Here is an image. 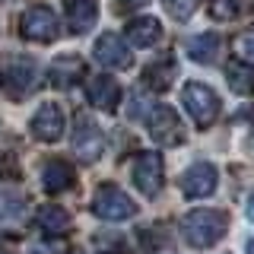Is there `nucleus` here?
Masks as SVG:
<instances>
[{"label":"nucleus","mask_w":254,"mask_h":254,"mask_svg":"<svg viewBox=\"0 0 254 254\" xmlns=\"http://www.w3.org/2000/svg\"><path fill=\"white\" fill-rule=\"evenodd\" d=\"M146 130H149V137H153L156 143H162V146H178V143L185 140V127H181L178 115H175L172 108H165V105L149 108Z\"/></svg>","instance_id":"nucleus-8"},{"label":"nucleus","mask_w":254,"mask_h":254,"mask_svg":"<svg viewBox=\"0 0 254 254\" xmlns=\"http://www.w3.org/2000/svg\"><path fill=\"white\" fill-rule=\"evenodd\" d=\"M254 0H210L213 19H238L245 10H251Z\"/></svg>","instance_id":"nucleus-22"},{"label":"nucleus","mask_w":254,"mask_h":254,"mask_svg":"<svg viewBox=\"0 0 254 254\" xmlns=\"http://www.w3.org/2000/svg\"><path fill=\"white\" fill-rule=\"evenodd\" d=\"M216 185H219V172H216V165H210V162H194L181 175V194H185L188 200H203V197H210L213 190H216Z\"/></svg>","instance_id":"nucleus-9"},{"label":"nucleus","mask_w":254,"mask_h":254,"mask_svg":"<svg viewBox=\"0 0 254 254\" xmlns=\"http://www.w3.org/2000/svg\"><path fill=\"white\" fill-rule=\"evenodd\" d=\"M181 102H185L188 115L194 118L197 127H210L219 118V95L203 83H188L181 92Z\"/></svg>","instance_id":"nucleus-4"},{"label":"nucleus","mask_w":254,"mask_h":254,"mask_svg":"<svg viewBox=\"0 0 254 254\" xmlns=\"http://www.w3.org/2000/svg\"><path fill=\"white\" fill-rule=\"evenodd\" d=\"M133 185L140 194L156 197L165 185V162L159 153H140L133 159Z\"/></svg>","instance_id":"nucleus-6"},{"label":"nucleus","mask_w":254,"mask_h":254,"mask_svg":"<svg viewBox=\"0 0 254 254\" xmlns=\"http://www.w3.org/2000/svg\"><path fill=\"white\" fill-rule=\"evenodd\" d=\"M140 238H143V248H165V242H169V229H162V226H143L140 229Z\"/></svg>","instance_id":"nucleus-23"},{"label":"nucleus","mask_w":254,"mask_h":254,"mask_svg":"<svg viewBox=\"0 0 254 254\" xmlns=\"http://www.w3.org/2000/svg\"><path fill=\"white\" fill-rule=\"evenodd\" d=\"M197 3H200V0H165V10H169V16H175L178 22H188L190 16H194Z\"/></svg>","instance_id":"nucleus-24"},{"label":"nucleus","mask_w":254,"mask_h":254,"mask_svg":"<svg viewBox=\"0 0 254 254\" xmlns=\"http://www.w3.org/2000/svg\"><path fill=\"white\" fill-rule=\"evenodd\" d=\"M248 254H254V238H251V242H248Z\"/></svg>","instance_id":"nucleus-28"},{"label":"nucleus","mask_w":254,"mask_h":254,"mask_svg":"<svg viewBox=\"0 0 254 254\" xmlns=\"http://www.w3.org/2000/svg\"><path fill=\"white\" fill-rule=\"evenodd\" d=\"M92 54H95V61H99L102 67H111V70H127V67L133 64L130 51H127V45L115 35V32H105V35L95 38Z\"/></svg>","instance_id":"nucleus-11"},{"label":"nucleus","mask_w":254,"mask_h":254,"mask_svg":"<svg viewBox=\"0 0 254 254\" xmlns=\"http://www.w3.org/2000/svg\"><path fill=\"white\" fill-rule=\"evenodd\" d=\"M235 51H238V58H242L245 64H251V67H254V29L242 32V35L235 38Z\"/></svg>","instance_id":"nucleus-25"},{"label":"nucleus","mask_w":254,"mask_h":254,"mask_svg":"<svg viewBox=\"0 0 254 254\" xmlns=\"http://www.w3.org/2000/svg\"><path fill=\"white\" fill-rule=\"evenodd\" d=\"M35 226L42 229V235H51V238H61L70 232V216L67 210L58 203H45L42 210L35 213Z\"/></svg>","instance_id":"nucleus-15"},{"label":"nucleus","mask_w":254,"mask_h":254,"mask_svg":"<svg viewBox=\"0 0 254 254\" xmlns=\"http://www.w3.org/2000/svg\"><path fill=\"white\" fill-rule=\"evenodd\" d=\"M86 99H89L95 108H102V111H115L118 102H121V86H118L111 76L99 73V76L89 79V86H86Z\"/></svg>","instance_id":"nucleus-12"},{"label":"nucleus","mask_w":254,"mask_h":254,"mask_svg":"<svg viewBox=\"0 0 254 254\" xmlns=\"http://www.w3.org/2000/svg\"><path fill=\"white\" fill-rule=\"evenodd\" d=\"M159 38H162V26L153 16H137L127 22V42L133 48H153Z\"/></svg>","instance_id":"nucleus-16"},{"label":"nucleus","mask_w":254,"mask_h":254,"mask_svg":"<svg viewBox=\"0 0 254 254\" xmlns=\"http://www.w3.org/2000/svg\"><path fill=\"white\" fill-rule=\"evenodd\" d=\"M79 76H83V61H79L76 54H61V58H54L51 67H48V79H51L54 89H70Z\"/></svg>","instance_id":"nucleus-13"},{"label":"nucleus","mask_w":254,"mask_h":254,"mask_svg":"<svg viewBox=\"0 0 254 254\" xmlns=\"http://www.w3.org/2000/svg\"><path fill=\"white\" fill-rule=\"evenodd\" d=\"M226 232H229V213H222V210L200 206V210H190L181 219V235L194 248H213L216 242H222Z\"/></svg>","instance_id":"nucleus-1"},{"label":"nucleus","mask_w":254,"mask_h":254,"mask_svg":"<svg viewBox=\"0 0 254 254\" xmlns=\"http://www.w3.org/2000/svg\"><path fill=\"white\" fill-rule=\"evenodd\" d=\"M26 219V194L0 190V229H16Z\"/></svg>","instance_id":"nucleus-18"},{"label":"nucleus","mask_w":254,"mask_h":254,"mask_svg":"<svg viewBox=\"0 0 254 254\" xmlns=\"http://www.w3.org/2000/svg\"><path fill=\"white\" fill-rule=\"evenodd\" d=\"M32 137L42 143H58L64 137V111L54 102H45L42 108L32 115Z\"/></svg>","instance_id":"nucleus-10"},{"label":"nucleus","mask_w":254,"mask_h":254,"mask_svg":"<svg viewBox=\"0 0 254 254\" xmlns=\"http://www.w3.org/2000/svg\"><path fill=\"white\" fill-rule=\"evenodd\" d=\"M35 83H38V67H35V61H29V58H10L0 67V86H3V92L10 95V99L29 95L35 89Z\"/></svg>","instance_id":"nucleus-3"},{"label":"nucleus","mask_w":254,"mask_h":254,"mask_svg":"<svg viewBox=\"0 0 254 254\" xmlns=\"http://www.w3.org/2000/svg\"><path fill=\"white\" fill-rule=\"evenodd\" d=\"M175 73H178V70H175V61L162 58V61L146 64V70H143V83H146L153 92H165L175 83Z\"/></svg>","instance_id":"nucleus-19"},{"label":"nucleus","mask_w":254,"mask_h":254,"mask_svg":"<svg viewBox=\"0 0 254 254\" xmlns=\"http://www.w3.org/2000/svg\"><path fill=\"white\" fill-rule=\"evenodd\" d=\"M92 213L99 219L121 222V219L137 216V203H133V197L127 194V190H121L118 185H102L92 194Z\"/></svg>","instance_id":"nucleus-2"},{"label":"nucleus","mask_w":254,"mask_h":254,"mask_svg":"<svg viewBox=\"0 0 254 254\" xmlns=\"http://www.w3.org/2000/svg\"><path fill=\"white\" fill-rule=\"evenodd\" d=\"M19 32L22 38H29V42H54V38L61 35V26H58V16H54L48 6H32V10L22 13L19 19Z\"/></svg>","instance_id":"nucleus-7"},{"label":"nucleus","mask_w":254,"mask_h":254,"mask_svg":"<svg viewBox=\"0 0 254 254\" xmlns=\"http://www.w3.org/2000/svg\"><path fill=\"white\" fill-rule=\"evenodd\" d=\"M0 254H3V245H0Z\"/></svg>","instance_id":"nucleus-29"},{"label":"nucleus","mask_w":254,"mask_h":254,"mask_svg":"<svg viewBox=\"0 0 254 254\" xmlns=\"http://www.w3.org/2000/svg\"><path fill=\"white\" fill-rule=\"evenodd\" d=\"M143 3H149V0H115V10L118 13H130V10H137Z\"/></svg>","instance_id":"nucleus-26"},{"label":"nucleus","mask_w":254,"mask_h":254,"mask_svg":"<svg viewBox=\"0 0 254 254\" xmlns=\"http://www.w3.org/2000/svg\"><path fill=\"white\" fill-rule=\"evenodd\" d=\"M245 213H248V219H251V222H254V194H251V197H248V210H245Z\"/></svg>","instance_id":"nucleus-27"},{"label":"nucleus","mask_w":254,"mask_h":254,"mask_svg":"<svg viewBox=\"0 0 254 254\" xmlns=\"http://www.w3.org/2000/svg\"><path fill=\"white\" fill-rule=\"evenodd\" d=\"M73 153L79 162H95L105 153V133L99 130V124L86 115H76L73 124Z\"/></svg>","instance_id":"nucleus-5"},{"label":"nucleus","mask_w":254,"mask_h":254,"mask_svg":"<svg viewBox=\"0 0 254 254\" xmlns=\"http://www.w3.org/2000/svg\"><path fill=\"white\" fill-rule=\"evenodd\" d=\"M188 54H190V61H197V64H213L219 58V35H213V32L194 35L188 42Z\"/></svg>","instance_id":"nucleus-20"},{"label":"nucleus","mask_w":254,"mask_h":254,"mask_svg":"<svg viewBox=\"0 0 254 254\" xmlns=\"http://www.w3.org/2000/svg\"><path fill=\"white\" fill-rule=\"evenodd\" d=\"M226 79H229V89L238 95H254V67L242 61H232L226 67Z\"/></svg>","instance_id":"nucleus-21"},{"label":"nucleus","mask_w":254,"mask_h":254,"mask_svg":"<svg viewBox=\"0 0 254 254\" xmlns=\"http://www.w3.org/2000/svg\"><path fill=\"white\" fill-rule=\"evenodd\" d=\"M76 181L73 169H70V162H64V159H51V162L42 165V185L48 194H64V190H70Z\"/></svg>","instance_id":"nucleus-14"},{"label":"nucleus","mask_w":254,"mask_h":254,"mask_svg":"<svg viewBox=\"0 0 254 254\" xmlns=\"http://www.w3.org/2000/svg\"><path fill=\"white\" fill-rule=\"evenodd\" d=\"M64 10H67L70 29H73L76 35H83V32H89L95 26L99 3H95V0H64Z\"/></svg>","instance_id":"nucleus-17"}]
</instances>
